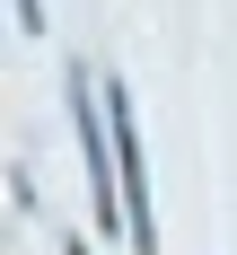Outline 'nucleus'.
Listing matches in <instances>:
<instances>
[{
	"label": "nucleus",
	"mask_w": 237,
	"mask_h": 255,
	"mask_svg": "<svg viewBox=\"0 0 237 255\" xmlns=\"http://www.w3.org/2000/svg\"><path fill=\"white\" fill-rule=\"evenodd\" d=\"M18 26H26V35H35V26H44V18H35V0H18Z\"/></svg>",
	"instance_id": "nucleus-1"
},
{
	"label": "nucleus",
	"mask_w": 237,
	"mask_h": 255,
	"mask_svg": "<svg viewBox=\"0 0 237 255\" xmlns=\"http://www.w3.org/2000/svg\"><path fill=\"white\" fill-rule=\"evenodd\" d=\"M62 255H88V247H79V238H71V247H62Z\"/></svg>",
	"instance_id": "nucleus-2"
}]
</instances>
